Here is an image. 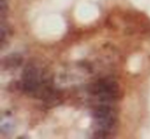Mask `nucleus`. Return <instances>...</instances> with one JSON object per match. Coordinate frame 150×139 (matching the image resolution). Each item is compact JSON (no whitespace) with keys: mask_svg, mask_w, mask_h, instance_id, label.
I'll return each mask as SVG.
<instances>
[{"mask_svg":"<svg viewBox=\"0 0 150 139\" xmlns=\"http://www.w3.org/2000/svg\"><path fill=\"white\" fill-rule=\"evenodd\" d=\"M94 118L98 125L99 131L108 134L113 128L115 122V116L112 108L109 105H100L94 110Z\"/></svg>","mask_w":150,"mask_h":139,"instance_id":"nucleus-1","label":"nucleus"},{"mask_svg":"<svg viewBox=\"0 0 150 139\" xmlns=\"http://www.w3.org/2000/svg\"><path fill=\"white\" fill-rule=\"evenodd\" d=\"M92 91L104 101L117 99L120 96V89L118 85L110 80H103L98 82L93 86Z\"/></svg>","mask_w":150,"mask_h":139,"instance_id":"nucleus-2","label":"nucleus"},{"mask_svg":"<svg viewBox=\"0 0 150 139\" xmlns=\"http://www.w3.org/2000/svg\"><path fill=\"white\" fill-rule=\"evenodd\" d=\"M39 71L34 66H28L23 73V87L27 93L36 94L40 87Z\"/></svg>","mask_w":150,"mask_h":139,"instance_id":"nucleus-3","label":"nucleus"}]
</instances>
